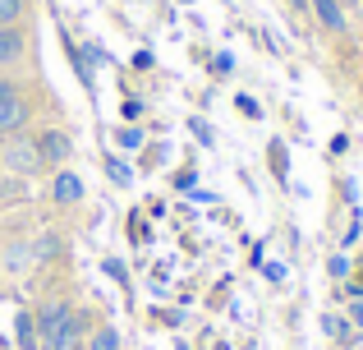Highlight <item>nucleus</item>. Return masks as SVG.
<instances>
[{"label": "nucleus", "mask_w": 363, "mask_h": 350, "mask_svg": "<svg viewBox=\"0 0 363 350\" xmlns=\"http://www.w3.org/2000/svg\"><path fill=\"white\" fill-rule=\"evenodd\" d=\"M0 166H5L9 175H18V180H33V175H46V166H42V157H37V138L28 134H9V138H0Z\"/></svg>", "instance_id": "1"}, {"label": "nucleus", "mask_w": 363, "mask_h": 350, "mask_svg": "<svg viewBox=\"0 0 363 350\" xmlns=\"http://www.w3.org/2000/svg\"><path fill=\"white\" fill-rule=\"evenodd\" d=\"M28 125H33V97L18 79H0V138L23 134Z\"/></svg>", "instance_id": "2"}, {"label": "nucleus", "mask_w": 363, "mask_h": 350, "mask_svg": "<svg viewBox=\"0 0 363 350\" xmlns=\"http://www.w3.org/2000/svg\"><path fill=\"white\" fill-rule=\"evenodd\" d=\"M33 138H37V157H42L46 175L60 171V166H69V157H74V138H69V129L46 125V129H37Z\"/></svg>", "instance_id": "3"}, {"label": "nucleus", "mask_w": 363, "mask_h": 350, "mask_svg": "<svg viewBox=\"0 0 363 350\" xmlns=\"http://www.w3.org/2000/svg\"><path fill=\"white\" fill-rule=\"evenodd\" d=\"M28 46H33V33L23 23L0 28V70H14V65L28 60Z\"/></svg>", "instance_id": "4"}, {"label": "nucleus", "mask_w": 363, "mask_h": 350, "mask_svg": "<svg viewBox=\"0 0 363 350\" xmlns=\"http://www.w3.org/2000/svg\"><path fill=\"white\" fill-rule=\"evenodd\" d=\"M83 180L79 171H69V166H60V171H51V189H46V198H51L55 207H79L83 203Z\"/></svg>", "instance_id": "5"}, {"label": "nucleus", "mask_w": 363, "mask_h": 350, "mask_svg": "<svg viewBox=\"0 0 363 350\" xmlns=\"http://www.w3.org/2000/svg\"><path fill=\"white\" fill-rule=\"evenodd\" d=\"M308 14L318 18V28H322L327 37H345V33H350L345 0H308Z\"/></svg>", "instance_id": "6"}, {"label": "nucleus", "mask_w": 363, "mask_h": 350, "mask_svg": "<svg viewBox=\"0 0 363 350\" xmlns=\"http://www.w3.org/2000/svg\"><path fill=\"white\" fill-rule=\"evenodd\" d=\"M69 314H74V305H69L65 295H46L42 305L33 309V318H37V332H42V337H55L65 323H69Z\"/></svg>", "instance_id": "7"}, {"label": "nucleus", "mask_w": 363, "mask_h": 350, "mask_svg": "<svg viewBox=\"0 0 363 350\" xmlns=\"http://www.w3.org/2000/svg\"><path fill=\"white\" fill-rule=\"evenodd\" d=\"M14 341H18V350H42V332H37L33 309H18L14 314Z\"/></svg>", "instance_id": "8"}, {"label": "nucleus", "mask_w": 363, "mask_h": 350, "mask_svg": "<svg viewBox=\"0 0 363 350\" xmlns=\"http://www.w3.org/2000/svg\"><path fill=\"white\" fill-rule=\"evenodd\" d=\"M28 253H33V263H55L65 253V240L55 231H42L37 240H28Z\"/></svg>", "instance_id": "9"}, {"label": "nucleus", "mask_w": 363, "mask_h": 350, "mask_svg": "<svg viewBox=\"0 0 363 350\" xmlns=\"http://www.w3.org/2000/svg\"><path fill=\"white\" fill-rule=\"evenodd\" d=\"M83 350H120V337H116V327L97 323L88 337H83Z\"/></svg>", "instance_id": "10"}, {"label": "nucleus", "mask_w": 363, "mask_h": 350, "mask_svg": "<svg viewBox=\"0 0 363 350\" xmlns=\"http://www.w3.org/2000/svg\"><path fill=\"white\" fill-rule=\"evenodd\" d=\"M101 171H106V175H111V185H120V189H129V185H133V171L124 166V157H116V153L101 157Z\"/></svg>", "instance_id": "11"}, {"label": "nucleus", "mask_w": 363, "mask_h": 350, "mask_svg": "<svg viewBox=\"0 0 363 350\" xmlns=\"http://www.w3.org/2000/svg\"><path fill=\"white\" fill-rule=\"evenodd\" d=\"M28 9H33V0H0V28L9 23H23Z\"/></svg>", "instance_id": "12"}, {"label": "nucleus", "mask_w": 363, "mask_h": 350, "mask_svg": "<svg viewBox=\"0 0 363 350\" xmlns=\"http://www.w3.org/2000/svg\"><path fill=\"white\" fill-rule=\"evenodd\" d=\"M116 143L133 153V148H143V129H133V125H120V129H116Z\"/></svg>", "instance_id": "13"}, {"label": "nucleus", "mask_w": 363, "mask_h": 350, "mask_svg": "<svg viewBox=\"0 0 363 350\" xmlns=\"http://www.w3.org/2000/svg\"><path fill=\"white\" fill-rule=\"evenodd\" d=\"M322 332H327V337H331V341H345V337H350V327H345V323H340V318H336V314H327V318H322Z\"/></svg>", "instance_id": "14"}, {"label": "nucleus", "mask_w": 363, "mask_h": 350, "mask_svg": "<svg viewBox=\"0 0 363 350\" xmlns=\"http://www.w3.org/2000/svg\"><path fill=\"white\" fill-rule=\"evenodd\" d=\"M129 240H133V244H138V240H147V222H143L138 212L129 217Z\"/></svg>", "instance_id": "15"}, {"label": "nucleus", "mask_w": 363, "mask_h": 350, "mask_svg": "<svg viewBox=\"0 0 363 350\" xmlns=\"http://www.w3.org/2000/svg\"><path fill=\"white\" fill-rule=\"evenodd\" d=\"M331 277H336V281L350 277V258H345V253H336V258H331Z\"/></svg>", "instance_id": "16"}, {"label": "nucleus", "mask_w": 363, "mask_h": 350, "mask_svg": "<svg viewBox=\"0 0 363 350\" xmlns=\"http://www.w3.org/2000/svg\"><path fill=\"white\" fill-rule=\"evenodd\" d=\"M189 125H194V138H198V143L212 148V129H207V120H189Z\"/></svg>", "instance_id": "17"}, {"label": "nucleus", "mask_w": 363, "mask_h": 350, "mask_svg": "<svg viewBox=\"0 0 363 350\" xmlns=\"http://www.w3.org/2000/svg\"><path fill=\"white\" fill-rule=\"evenodd\" d=\"M235 106H240V111H244L248 120H257V116H262V111H257V102H253V97H235Z\"/></svg>", "instance_id": "18"}, {"label": "nucleus", "mask_w": 363, "mask_h": 350, "mask_svg": "<svg viewBox=\"0 0 363 350\" xmlns=\"http://www.w3.org/2000/svg\"><path fill=\"white\" fill-rule=\"evenodd\" d=\"M106 272H111V277H116V281H120V286H124V281H129V272H124V268H120V263H116V258H106Z\"/></svg>", "instance_id": "19"}, {"label": "nucleus", "mask_w": 363, "mask_h": 350, "mask_svg": "<svg viewBox=\"0 0 363 350\" xmlns=\"http://www.w3.org/2000/svg\"><path fill=\"white\" fill-rule=\"evenodd\" d=\"M350 323H354L359 332H363V300H354V305H350Z\"/></svg>", "instance_id": "20"}, {"label": "nucleus", "mask_w": 363, "mask_h": 350, "mask_svg": "<svg viewBox=\"0 0 363 350\" xmlns=\"http://www.w3.org/2000/svg\"><path fill=\"white\" fill-rule=\"evenodd\" d=\"M285 5H290L294 14H308V0H285Z\"/></svg>", "instance_id": "21"}, {"label": "nucleus", "mask_w": 363, "mask_h": 350, "mask_svg": "<svg viewBox=\"0 0 363 350\" xmlns=\"http://www.w3.org/2000/svg\"><path fill=\"white\" fill-rule=\"evenodd\" d=\"M184 5H189V0H184Z\"/></svg>", "instance_id": "22"}]
</instances>
